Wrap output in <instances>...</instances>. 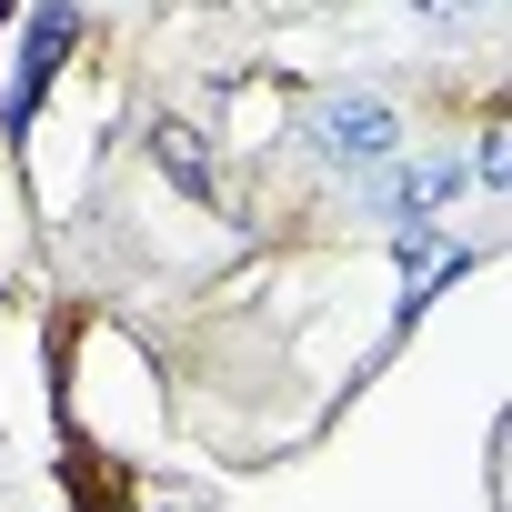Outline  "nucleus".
Returning <instances> with one entry per match:
<instances>
[{"label": "nucleus", "mask_w": 512, "mask_h": 512, "mask_svg": "<svg viewBox=\"0 0 512 512\" xmlns=\"http://www.w3.org/2000/svg\"><path fill=\"white\" fill-rule=\"evenodd\" d=\"M0 11H11V0H0Z\"/></svg>", "instance_id": "8"}, {"label": "nucleus", "mask_w": 512, "mask_h": 512, "mask_svg": "<svg viewBox=\"0 0 512 512\" xmlns=\"http://www.w3.org/2000/svg\"><path fill=\"white\" fill-rule=\"evenodd\" d=\"M412 11H482V0H412Z\"/></svg>", "instance_id": "7"}, {"label": "nucleus", "mask_w": 512, "mask_h": 512, "mask_svg": "<svg viewBox=\"0 0 512 512\" xmlns=\"http://www.w3.org/2000/svg\"><path fill=\"white\" fill-rule=\"evenodd\" d=\"M161 171H171L181 191H211V151H201L191 121H161Z\"/></svg>", "instance_id": "5"}, {"label": "nucleus", "mask_w": 512, "mask_h": 512, "mask_svg": "<svg viewBox=\"0 0 512 512\" xmlns=\"http://www.w3.org/2000/svg\"><path fill=\"white\" fill-rule=\"evenodd\" d=\"M452 272H462V251H452V241H432L422 221H402V322H412V312H422Z\"/></svg>", "instance_id": "4"}, {"label": "nucleus", "mask_w": 512, "mask_h": 512, "mask_svg": "<svg viewBox=\"0 0 512 512\" xmlns=\"http://www.w3.org/2000/svg\"><path fill=\"white\" fill-rule=\"evenodd\" d=\"M71 41H81L71 11H41V21H31V51H21V71H11V101H0V121H11V131H31V111H41V91H51V71H61Z\"/></svg>", "instance_id": "3"}, {"label": "nucleus", "mask_w": 512, "mask_h": 512, "mask_svg": "<svg viewBox=\"0 0 512 512\" xmlns=\"http://www.w3.org/2000/svg\"><path fill=\"white\" fill-rule=\"evenodd\" d=\"M452 181H462L452 151H432V161H402V151H392V161L372 171V211H382V221H432Z\"/></svg>", "instance_id": "2"}, {"label": "nucleus", "mask_w": 512, "mask_h": 512, "mask_svg": "<svg viewBox=\"0 0 512 512\" xmlns=\"http://www.w3.org/2000/svg\"><path fill=\"white\" fill-rule=\"evenodd\" d=\"M462 171H472V181H492V191H502V181H512V131H482V151H472V161H462Z\"/></svg>", "instance_id": "6"}, {"label": "nucleus", "mask_w": 512, "mask_h": 512, "mask_svg": "<svg viewBox=\"0 0 512 512\" xmlns=\"http://www.w3.org/2000/svg\"><path fill=\"white\" fill-rule=\"evenodd\" d=\"M312 151H322L332 171L372 181V171L402 151V121H392L382 101H352V91H342V101H322V111H312Z\"/></svg>", "instance_id": "1"}]
</instances>
